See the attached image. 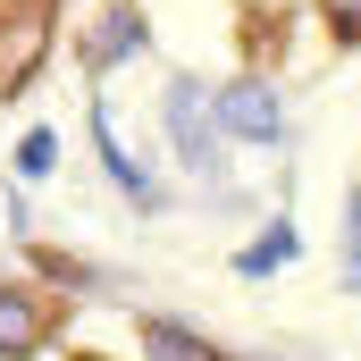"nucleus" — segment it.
<instances>
[{
    "label": "nucleus",
    "instance_id": "1",
    "mask_svg": "<svg viewBox=\"0 0 361 361\" xmlns=\"http://www.w3.org/2000/svg\"><path fill=\"white\" fill-rule=\"evenodd\" d=\"M34 336H42V311L25 294H0V353H25Z\"/></svg>",
    "mask_w": 361,
    "mask_h": 361
},
{
    "label": "nucleus",
    "instance_id": "2",
    "mask_svg": "<svg viewBox=\"0 0 361 361\" xmlns=\"http://www.w3.org/2000/svg\"><path fill=\"white\" fill-rule=\"evenodd\" d=\"M328 8H336V25H353V34H361V0H328Z\"/></svg>",
    "mask_w": 361,
    "mask_h": 361
}]
</instances>
